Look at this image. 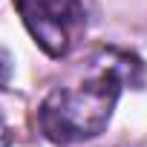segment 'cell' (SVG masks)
I'll return each mask as SVG.
<instances>
[{
  "label": "cell",
  "mask_w": 147,
  "mask_h": 147,
  "mask_svg": "<svg viewBox=\"0 0 147 147\" xmlns=\"http://www.w3.org/2000/svg\"><path fill=\"white\" fill-rule=\"evenodd\" d=\"M12 144V133H9V127L3 124V118H0V147H9Z\"/></svg>",
  "instance_id": "4"
},
{
  "label": "cell",
  "mask_w": 147,
  "mask_h": 147,
  "mask_svg": "<svg viewBox=\"0 0 147 147\" xmlns=\"http://www.w3.org/2000/svg\"><path fill=\"white\" fill-rule=\"evenodd\" d=\"M12 69H15V61H12V55L0 46V90L3 87H9V81H12Z\"/></svg>",
  "instance_id": "3"
},
{
  "label": "cell",
  "mask_w": 147,
  "mask_h": 147,
  "mask_svg": "<svg viewBox=\"0 0 147 147\" xmlns=\"http://www.w3.org/2000/svg\"><path fill=\"white\" fill-rule=\"evenodd\" d=\"M15 6L49 58H66L87 23L81 0H15Z\"/></svg>",
  "instance_id": "2"
},
{
  "label": "cell",
  "mask_w": 147,
  "mask_h": 147,
  "mask_svg": "<svg viewBox=\"0 0 147 147\" xmlns=\"http://www.w3.org/2000/svg\"><path fill=\"white\" fill-rule=\"evenodd\" d=\"M130 69H136V63L127 58L98 61L78 87L52 90L38 110L40 133L55 144H75L101 136L113 118Z\"/></svg>",
  "instance_id": "1"
}]
</instances>
